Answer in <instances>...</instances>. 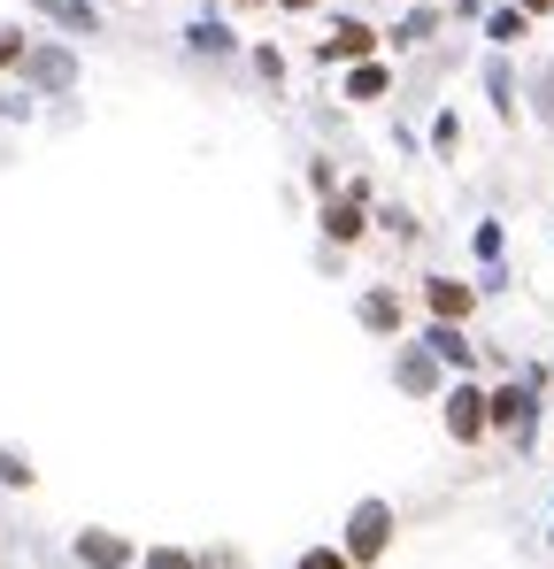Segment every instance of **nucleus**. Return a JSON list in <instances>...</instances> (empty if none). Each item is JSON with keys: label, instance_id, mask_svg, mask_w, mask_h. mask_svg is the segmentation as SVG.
Instances as JSON below:
<instances>
[{"label": "nucleus", "instance_id": "5", "mask_svg": "<svg viewBox=\"0 0 554 569\" xmlns=\"http://www.w3.org/2000/svg\"><path fill=\"white\" fill-rule=\"evenodd\" d=\"M447 431H454L462 446L485 431V393H478V385H454V393H447Z\"/></svg>", "mask_w": 554, "mask_h": 569}, {"label": "nucleus", "instance_id": "14", "mask_svg": "<svg viewBox=\"0 0 554 569\" xmlns=\"http://www.w3.org/2000/svg\"><path fill=\"white\" fill-rule=\"evenodd\" d=\"M185 46H192V54H231V31H223L216 15H200V23L185 31Z\"/></svg>", "mask_w": 554, "mask_h": 569}, {"label": "nucleus", "instance_id": "21", "mask_svg": "<svg viewBox=\"0 0 554 569\" xmlns=\"http://www.w3.org/2000/svg\"><path fill=\"white\" fill-rule=\"evenodd\" d=\"M147 569H192V555H170V547H155V555H147Z\"/></svg>", "mask_w": 554, "mask_h": 569}, {"label": "nucleus", "instance_id": "2", "mask_svg": "<svg viewBox=\"0 0 554 569\" xmlns=\"http://www.w3.org/2000/svg\"><path fill=\"white\" fill-rule=\"evenodd\" d=\"M369 46H377V31L355 23V15H339V23L316 39V62H369Z\"/></svg>", "mask_w": 554, "mask_h": 569}, {"label": "nucleus", "instance_id": "10", "mask_svg": "<svg viewBox=\"0 0 554 569\" xmlns=\"http://www.w3.org/2000/svg\"><path fill=\"white\" fill-rule=\"evenodd\" d=\"M393 385H400V393H431V385H439V370H431V354H424V346H408V354L393 362Z\"/></svg>", "mask_w": 554, "mask_h": 569}, {"label": "nucleus", "instance_id": "7", "mask_svg": "<svg viewBox=\"0 0 554 569\" xmlns=\"http://www.w3.org/2000/svg\"><path fill=\"white\" fill-rule=\"evenodd\" d=\"M77 562H85V569H124V562H132V547H124L116 531H85V539H77Z\"/></svg>", "mask_w": 554, "mask_h": 569}, {"label": "nucleus", "instance_id": "13", "mask_svg": "<svg viewBox=\"0 0 554 569\" xmlns=\"http://www.w3.org/2000/svg\"><path fill=\"white\" fill-rule=\"evenodd\" d=\"M385 85H393V77H385L377 62H355V70H347V101H385Z\"/></svg>", "mask_w": 554, "mask_h": 569}, {"label": "nucleus", "instance_id": "6", "mask_svg": "<svg viewBox=\"0 0 554 569\" xmlns=\"http://www.w3.org/2000/svg\"><path fill=\"white\" fill-rule=\"evenodd\" d=\"M424 300H431V315H439V323H462V315H470V300H478V284L431 278V292H424Z\"/></svg>", "mask_w": 554, "mask_h": 569}, {"label": "nucleus", "instance_id": "18", "mask_svg": "<svg viewBox=\"0 0 554 569\" xmlns=\"http://www.w3.org/2000/svg\"><path fill=\"white\" fill-rule=\"evenodd\" d=\"M454 139H462V124H454V116H439V124H431V146H439V154H454Z\"/></svg>", "mask_w": 554, "mask_h": 569}, {"label": "nucleus", "instance_id": "8", "mask_svg": "<svg viewBox=\"0 0 554 569\" xmlns=\"http://www.w3.org/2000/svg\"><path fill=\"white\" fill-rule=\"evenodd\" d=\"M324 231H332V247H355V239H363V185H355L339 208H324Z\"/></svg>", "mask_w": 554, "mask_h": 569}, {"label": "nucleus", "instance_id": "23", "mask_svg": "<svg viewBox=\"0 0 554 569\" xmlns=\"http://www.w3.org/2000/svg\"><path fill=\"white\" fill-rule=\"evenodd\" d=\"M516 8H524V15H532V8H547V0H516Z\"/></svg>", "mask_w": 554, "mask_h": 569}, {"label": "nucleus", "instance_id": "20", "mask_svg": "<svg viewBox=\"0 0 554 569\" xmlns=\"http://www.w3.org/2000/svg\"><path fill=\"white\" fill-rule=\"evenodd\" d=\"M301 569H355V562H347V555H324V547H316V555H301Z\"/></svg>", "mask_w": 554, "mask_h": 569}, {"label": "nucleus", "instance_id": "12", "mask_svg": "<svg viewBox=\"0 0 554 569\" xmlns=\"http://www.w3.org/2000/svg\"><path fill=\"white\" fill-rule=\"evenodd\" d=\"M355 315H363L369 331H400V292H363V308H355Z\"/></svg>", "mask_w": 554, "mask_h": 569}, {"label": "nucleus", "instance_id": "11", "mask_svg": "<svg viewBox=\"0 0 554 569\" xmlns=\"http://www.w3.org/2000/svg\"><path fill=\"white\" fill-rule=\"evenodd\" d=\"M39 15H46V23H62V31H77V39H93V23H101L85 0H39Z\"/></svg>", "mask_w": 554, "mask_h": 569}, {"label": "nucleus", "instance_id": "16", "mask_svg": "<svg viewBox=\"0 0 554 569\" xmlns=\"http://www.w3.org/2000/svg\"><path fill=\"white\" fill-rule=\"evenodd\" d=\"M485 39H493V46H516V39H524V8H501V15L485 23Z\"/></svg>", "mask_w": 554, "mask_h": 569}, {"label": "nucleus", "instance_id": "3", "mask_svg": "<svg viewBox=\"0 0 554 569\" xmlns=\"http://www.w3.org/2000/svg\"><path fill=\"white\" fill-rule=\"evenodd\" d=\"M532 408H540V401H532V393H524V385H501V393H485V424L516 431V446H524V438H532Z\"/></svg>", "mask_w": 554, "mask_h": 569}, {"label": "nucleus", "instance_id": "9", "mask_svg": "<svg viewBox=\"0 0 554 569\" xmlns=\"http://www.w3.org/2000/svg\"><path fill=\"white\" fill-rule=\"evenodd\" d=\"M424 354L462 370V362H470V339H462V323H431V331H424Z\"/></svg>", "mask_w": 554, "mask_h": 569}, {"label": "nucleus", "instance_id": "22", "mask_svg": "<svg viewBox=\"0 0 554 569\" xmlns=\"http://www.w3.org/2000/svg\"><path fill=\"white\" fill-rule=\"evenodd\" d=\"M278 8H293V15H301V8H316V0H278Z\"/></svg>", "mask_w": 554, "mask_h": 569}, {"label": "nucleus", "instance_id": "15", "mask_svg": "<svg viewBox=\"0 0 554 569\" xmlns=\"http://www.w3.org/2000/svg\"><path fill=\"white\" fill-rule=\"evenodd\" d=\"M431 31H439V8H416V15H408V23L393 31V46H424Z\"/></svg>", "mask_w": 554, "mask_h": 569}, {"label": "nucleus", "instance_id": "1", "mask_svg": "<svg viewBox=\"0 0 554 569\" xmlns=\"http://www.w3.org/2000/svg\"><path fill=\"white\" fill-rule=\"evenodd\" d=\"M385 539H393V508H385V500H363L355 524H347V562H377Z\"/></svg>", "mask_w": 554, "mask_h": 569}, {"label": "nucleus", "instance_id": "19", "mask_svg": "<svg viewBox=\"0 0 554 569\" xmlns=\"http://www.w3.org/2000/svg\"><path fill=\"white\" fill-rule=\"evenodd\" d=\"M23 46H31L23 31H0V70H8V62H23Z\"/></svg>", "mask_w": 554, "mask_h": 569}, {"label": "nucleus", "instance_id": "4", "mask_svg": "<svg viewBox=\"0 0 554 569\" xmlns=\"http://www.w3.org/2000/svg\"><path fill=\"white\" fill-rule=\"evenodd\" d=\"M23 77H31L39 93H62V85L77 77V62H70L62 46H23Z\"/></svg>", "mask_w": 554, "mask_h": 569}, {"label": "nucleus", "instance_id": "17", "mask_svg": "<svg viewBox=\"0 0 554 569\" xmlns=\"http://www.w3.org/2000/svg\"><path fill=\"white\" fill-rule=\"evenodd\" d=\"M0 485H31V469H23V454H8V446H0Z\"/></svg>", "mask_w": 554, "mask_h": 569}]
</instances>
